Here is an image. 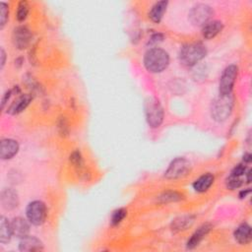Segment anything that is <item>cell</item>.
<instances>
[{"label": "cell", "mask_w": 252, "mask_h": 252, "mask_svg": "<svg viewBox=\"0 0 252 252\" xmlns=\"http://www.w3.org/2000/svg\"><path fill=\"white\" fill-rule=\"evenodd\" d=\"M213 9L207 4H197L189 12V20L194 26H204L213 16Z\"/></svg>", "instance_id": "obj_6"}, {"label": "cell", "mask_w": 252, "mask_h": 252, "mask_svg": "<svg viewBox=\"0 0 252 252\" xmlns=\"http://www.w3.org/2000/svg\"><path fill=\"white\" fill-rule=\"evenodd\" d=\"M170 56L160 47L149 49L144 57V66L151 73H161L168 68Z\"/></svg>", "instance_id": "obj_1"}, {"label": "cell", "mask_w": 252, "mask_h": 252, "mask_svg": "<svg viewBox=\"0 0 252 252\" xmlns=\"http://www.w3.org/2000/svg\"><path fill=\"white\" fill-rule=\"evenodd\" d=\"M211 225L209 224H205L203 226H201L192 235L191 237L188 239L187 241V248L188 249H193L195 248L196 246L199 245V243L203 240V238L206 236V234L210 232L211 230Z\"/></svg>", "instance_id": "obj_15"}, {"label": "cell", "mask_w": 252, "mask_h": 252, "mask_svg": "<svg viewBox=\"0 0 252 252\" xmlns=\"http://www.w3.org/2000/svg\"><path fill=\"white\" fill-rule=\"evenodd\" d=\"M13 235L11 223L4 216L0 217V242L7 243Z\"/></svg>", "instance_id": "obj_20"}, {"label": "cell", "mask_w": 252, "mask_h": 252, "mask_svg": "<svg viewBox=\"0 0 252 252\" xmlns=\"http://www.w3.org/2000/svg\"><path fill=\"white\" fill-rule=\"evenodd\" d=\"M182 199V195L178 192L175 191H168L163 193L160 197L159 200L160 202L165 204V203H170V202H175V201H179Z\"/></svg>", "instance_id": "obj_22"}, {"label": "cell", "mask_w": 252, "mask_h": 252, "mask_svg": "<svg viewBox=\"0 0 252 252\" xmlns=\"http://www.w3.org/2000/svg\"><path fill=\"white\" fill-rule=\"evenodd\" d=\"M250 192H251L250 188H247V189H244V190L240 191V193H239V198H240V199H243V198H245V197H246L248 194H250Z\"/></svg>", "instance_id": "obj_32"}, {"label": "cell", "mask_w": 252, "mask_h": 252, "mask_svg": "<svg viewBox=\"0 0 252 252\" xmlns=\"http://www.w3.org/2000/svg\"><path fill=\"white\" fill-rule=\"evenodd\" d=\"M126 215H127V212H126L125 209L120 208V209L116 210V211L113 213V215H112V219H111L112 224H113L114 226H116V225L120 224V223L124 220V218L126 217Z\"/></svg>", "instance_id": "obj_26"}, {"label": "cell", "mask_w": 252, "mask_h": 252, "mask_svg": "<svg viewBox=\"0 0 252 252\" xmlns=\"http://www.w3.org/2000/svg\"><path fill=\"white\" fill-rule=\"evenodd\" d=\"M58 125H59V126H58V129H59L61 135H67V134H68V126H67V123H66L64 117L60 120V122H59Z\"/></svg>", "instance_id": "obj_30"}, {"label": "cell", "mask_w": 252, "mask_h": 252, "mask_svg": "<svg viewBox=\"0 0 252 252\" xmlns=\"http://www.w3.org/2000/svg\"><path fill=\"white\" fill-rule=\"evenodd\" d=\"M19 152V144L16 140L6 138L0 143V158L10 160Z\"/></svg>", "instance_id": "obj_11"}, {"label": "cell", "mask_w": 252, "mask_h": 252, "mask_svg": "<svg viewBox=\"0 0 252 252\" xmlns=\"http://www.w3.org/2000/svg\"><path fill=\"white\" fill-rule=\"evenodd\" d=\"M246 171H247L246 167L244 165H242V164H239V165H237V166H235L233 168V170L232 171L231 174L234 175V176L240 177V176H242L246 173Z\"/></svg>", "instance_id": "obj_28"}, {"label": "cell", "mask_w": 252, "mask_h": 252, "mask_svg": "<svg viewBox=\"0 0 252 252\" xmlns=\"http://www.w3.org/2000/svg\"><path fill=\"white\" fill-rule=\"evenodd\" d=\"M70 162L78 171H82L83 170L84 162H83V158H82V155L80 153V151L76 150L70 155Z\"/></svg>", "instance_id": "obj_25"}, {"label": "cell", "mask_w": 252, "mask_h": 252, "mask_svg": "<svg viewBox=\"0 0 252 252\" xmlns=\"http://www.w3.org/2000/svg\"><path fill=\"white\" fill-rule=\"evenodd\" d=\"M0 57H1V69H2L4 67L5 61H6V54H5L3 48L0 49Z\"/></svg>", "instance_id": "obj_31"}, {"label": "cell", "mask_w": 252, "mask_h": 252, "mask_svg": "<svg viewBox=\"0 0 252 252\" xmlns=\"http://www.w3.org/2000/svg\"><path fill=\"white\" fill-rule=\"evenodd\" d=\"M244 174L246 175V182L250 183V181H251V178H250V176H251V170L246 171V173Z\"/></svg>", "instance_id": "obj_34"}, {"label": "cell", "mask_w": 252, "mask_h": 252, "mask_svg": "<svg viewBox=\"0 0 252 252\" xmlns=\"http://www.w3.org/2000/svg\"><path fill=\"white\" fill-rule=\"evenodd\" d=\"M226 185L229 189L234 190L236 188H239L242 185V179L238 176H234L231 174L226 180Z\"/></svg>", "instance_id": "obj_27"}, {"label": "cell", "mask_w": 252, "mask_h": 252, "mask_svg": "<svg viewBox=\"0 0 252 252\" xmlns=\"http://www.w3.org/2000/svg\"><path fill=\"white\" fill-rule=\"evenodd\" d=\"M169 2L168 1H159L155 3L149 12V18L154 23H160L167 11Z\"/></svg>", "instance_id": "obj_18"}, {"label": "cell", "mask_w": 252, "mask_h": 252, "mask_svg": "<svg viewBox=\"0 0 252 252\" xmlns=\"http://www.w3.org/2000/svg\"><path fill=\"white\" fill-rule=\"evenodd\" d=\"M233 236H234V239L239 244H248L251 241V238H252L251 227L246 223L241 224L234 231Z\"/></svg>", "instance_id": "obj_16"}, {"label": "cell", "mask_w": 252, "mask_h": 252, "mask_svg": "<svg viewBox=\"0 0 252 252\" xmlns=\"http://www.w3.org/2000/svg\"><path fill=\"white\" fill-rule=\"evenodd\" d=\"M32 99H33V97L31 95H29V94L22 95L21 97H19L17 99H15L14 102L11 104L7 113H9L10 115H13V116L22 113L30 105V103L32 102Z\"/></svg>", "instance_id": "obj_14"}, {"label": "cell", "mask_w": 252, "mask_h": 252, "mask_svg": "<svg viewBox=\"0 0 252 252\" xmlns=\"http://www.w3.org/2000/svg\"><path fill=\"white\" fill-rule=\"evenodd\" d=\"M194 223V218L190 215L187 216H182L177 218L176 220L174 221L173 223V230L174 231H184L187 228L191 227L192 224Z\"/></svg>", "instance_id": "obj_21"}, {"label": "cell", "mask_w": 252, "mask_h": 252, "mask_svg": "<svg viewBox=\"0 0 252 252\" xmlns=\"http://www.w3.org/2000/svg\"><path fill=\"white\" fill-rule=\"evenodd\" d=\"M146 119L150 127L158 128L164 120V109L159 100L153 97H149L145 104Z\"/></svg>", "instance_id": "obj_4"}, {"label": "cell", "mask_w": 252, "mask_h": 252, "mask_svg": "<svg viewBox=\"0 0 252 252\" xmlns=\"http://www.w3.org/2000/svg\"><path fill=\"white\" fill-rule=\"evenodd\" d=\"M223 30V23L218 20L209 21L207 24L203 26L202 29V35L204 39H211L215 38L217 35H219Z\"/></svg>", "instance_id": "obj_19"}, {"label": "cell", "mask_w": 252, "mask_h": 252, "mask_svg": "<svg viewBox=\"0 0 252 252\" xmlns=\"http://www.w3.org/2000/svg\"><path fill=\"white\" fill-rule=\"evenodd\" d=\"M207 55L206 46L201 42H192L183 45L180 50L178 58L179 61L187 67L196 65Z\"/></svg>", "instance_id": "obj_2"}, {"label": "cell", "mask_w": 252, "mask_h": 252, "mask_svg": "<svg viewBox=\"0 0 252 252\" xmlns=\"http://www.w3.org/2000/svg\"><path fill=\"white\" fill-rule=\"evenodd\" d=\"M11 228H12L13 235L19 238H23L27 236L30 233L29 223L21 217H16L11 221Z\"/></svg>", "instance_id": "obj_13"}, {"label": "cell", "mask_w": 252, "mask_h": 252, "mask_svg": "<svg viewBox=\"0 0 252 252\" xmlns=\"http://www.w3.org/2000/svg\"><path fill=\"white\" fill-rule=\"evenodd\" d=\"M234 97L233 94L219 95L212 103L211 116L217 122L226 121L233 113Z\"/></svg>", "instance_id": "obj_3"}, {"label": "cell", "mask_w": 252, "mask_h": 252, "mask_svg": "<svg viewBox=\"0 0 252 252\" xmlns=\"http://www.w3.org/2000/svg\"><path fill=\"white\" fill-rule=\"evenodd\" d=\"M32 33L31 31L25 27V26H20L14 29L13 31V43L18 49H25L29 46V44L32 41Z\"/></svg>", "instance_id": "obj_9"}, {"label": "cell", "mask_w": 252, "mask_h": 252, "mask_svg": "<svg viewBox=\"0 0 252 252\" xmlns=\"http://www.w3.org/2000/svg\"><path fill=\"white\" fill-rule=\"evenodd\" d=\"M43 249V244L36 236L27 235L21 238L19 243V250L23 252H33V251H41Z\"/></svg>", "instance_id": "obj_12"}, {"label": "cell", "mask_w": 252, "mask_h": 252, "mask_svg": "<svg viewBox=\"0 0 252 252\" xmlns=\"http://www.w3.org/2000/svg\"><path fill=\"white\" fill-rule=\"evenodd\" d=\"M190 169V163L185 158H176L170 164L165 173V177L168 179L181 178L188 174Z\"/></svg>", "instance_id": "obj_8"}, {"label": "cell", "mask_w": 252, "mask_h": 252, "mask_svg": "<svg viewBox=\"0 0 252 252\" xmlns=\"http://www.w3.org/2000/svg\"><path fill=\"white\" fill-rule=\"evenodd\" d=\"M238 68L235 65L228 66L222 73L219 83L220 95H230L233 92L234 83L237 78Z\"/></svg>", "instance_id": "obj_7"}, {"label": "cell", "mask_w": 252, "mask_h": 252, "mask_svg": "<svg viewBox=\"0 0 252 252\" xmlns=\"http://www.w3.org/2000/svg\"><path fill=\"white\" fill-rule=\"evenodd\" d=\"M214 180H215V177L212 174H205L203 175H201L193 182V189L196 192L203 193L213 185Z\"/></svg>", "instance_id": "obj_17"}, {"label": "cell", "mask_w": 252, "mask_h": 252, "mask_svg": "<svg viewBox=\"0 0 252 252\" xmlns=\"http://www.w3.org/2000/svg\"><path fill=\"white\" fill-rule=\"evenodd\" d=\"M26 215L28 221L34 226H41L46 219L47 210L42 201L36 200L29 203L26 209Z\"/></svg>", "instance_id": "obj_5"}, {"label": "cell", "mask_w": 252, "mask_h": 252, "mask_svg": "<svg viewBox=\"0 0 252 252\" xmlns=\"http://www.w3.org/2000/svg\"><path fill=\"white\" fill-rule=\"evenodd\" d=\"M29 14V4L26 1H21L18 4L17 7V13H16V18L19 22H23L27 19Z\"/></svg>", "instance_id": "obj_23"}, {"label": "cell", "mask_w": 252, "mask_h": 252, "mask_svg": "<svg viewBox=\"0 0 252 252\" xmlns=\"http://www.w3.org/2000/svg\"><path fill=\"white\" fill-rule=\"evenodd\" d=\"M14 91H15V89H14V90H9V91H7V92L3 95V97H2V100H1V108H2V110L4 109L5 105L8 103V100L10 99V97H11V96H12V94H13Z\"/></svg>", "instance_id": "obj_29"}, {"label": "cell", "mask_w": 252, "mask_h": 252, "mask_svg": "<svg viewBox=\"0 0 252 252\" xmlns=\"http://www.w3.org/2000/svg\"><path fill=\"white\" fill-rule=\"evenodd\" d=\"M1 207L6 211H12L19 205V196L16 190L12 188H4L0 196Z\"/></svg>", "instance_id": "obj_10"}, {"label": "cell", "mask_w": 252, "mask_h": 252, "mask_svg": "<svg viewBox=\"0 0 252 252\" xmlns=\"http://www.w3.org/2000/svg\"><path fill=\"white\" fill-rule=\"evenodd\" d=\"M9 18V6L5 2L0 3V29H3Z\"/></svg>", "instance_id": "obj_24"}, {"label": "cell", "mask_w": 252, "mask_h": 252, "mask_svg": "<svg viewBox=\"0 0 252 252\" xmlns=\"http://www.w3.org/2000/svg\"><path fill=\"white\" fill-rule=\"evenodd\" d=\"M251 155L249 154V153H245L244 154V156H243V161H244V163H246V164H250L251 163Z\"/></svg>", "instance_id": "obj_33"}]
</instances>
